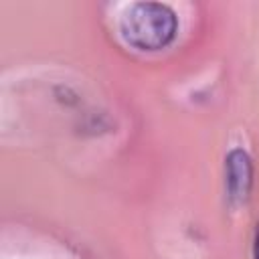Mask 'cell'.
Returning a JSON list of instances; mask_svg holds the SVG:
<instances>
[{
  "label": "cell",
  "instance_id": "1",
  "mask_svg": "<svg viewBox=\"0 0 259 259\" xmlns=\"http://www.w3.org/2000/svg\"><path fill=\"white\" fill-rule=\"evenodd\" d=\"M119 32L140 51H160L176 36V14L160 2H136L121 14Z\"/></svg>",
  "mask_w": 259,
  "mask_h": 259
},
{
  "label": "cell",
  "instance_id": "2",
  "mask_svg": "<svg viewBox=\"0 0 259 259\" xmlns=\"http://www.w3.org/2000/svg\"><path fill=\"white\" fill-rule=\"evenodd\" d=\"M225 172H227V196L233 204H239L247 198L253 182V166L251 158L243 150H231L225 160Z\"/></svg>",
  "mask_w": 259,
  "mask_h": 259
}]
</instances>
